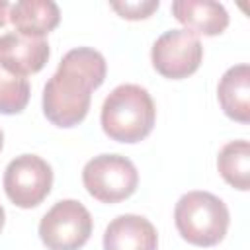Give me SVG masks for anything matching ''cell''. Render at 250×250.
I'll return each instance as SVG.
<instances>
[{
    "label": "cell",
    "instance_id": "obj_1",
    "mask_svg": "<svg viewBox=\"0 0 250 250\" xmlns=\"http://www.w3.org/2000/svg\"><path fill=\"white\" fill-rule=\"evenodd\" d=\"M105 59L92 47L70 49L43 88V113L57 127H74L88 115L92 90L105 80Z\"/></svg>",
    "mask_w": 250,
    "mask_h": 250
},
{
    "label": "cell",
    "instance_id": "obj_2",
    "mask_svg": "<svg viewBox=\"0 0 250 250\" xmlns=\"http://www.w3.org/2000/svg\"><path fill=\"white\" fill-rule=\"evenodd\" d=\"M102 129L117 143H139L150 135L156 119V107L139 84H121L109 92L102 105Z\"/></svg>",
    "mask_w": 250,
    "mask_h": 250
},
{
    "label": "cell",
    "instance_id": "obj_3",
    "mask_svg": "<svg viewBox=\"0 0 250 250\" xmlns=\"http://www.w3.org/2000/svg\"><path fill=\"white\" fill-rule=\"evenodd\" d=\"M174 223L184 240L207 248L225 238L230 215L225 201L217 195L209 191H188L176 203Z\"/></svg>",
    "mask_w": 250,
    "mask_h": 250
},
{
    "label": "cell",
    "instance_id": "obj_4",
    "mask_svg": "<svg viewBox=\"0 0 250 250\" xmlns=\"http://www.w3.org/2000/svg\"><path fill=\"white\" fill-rule=\"evenodd\" d=\"M82 182L94 199L102 203H119L135 193L139 172L127 156L100 154L86 162Z\"/></svg>",
    "mask_w": 250,
    "mask_h": 250
},
{
    "label": "cell",
    "instance_id": "obj_5",
    "mask_svg": "<svg viewBox=\"0 0 250 250\" xmlns=\"http://www.w3.org/2000/svg\"><path fill=\"white\" fill-rule=\"evenodd\" d=\"M92 234V215L76 199L57 201L39 223V236L47 250H78Z\"/></svg>",
    "mask_w": 250,
    "mask_h": 250
},
{
    "label": "cell",
    "instance_id": "obj_6",
    "mask_svg": "<svg viewBox=\"0 0 250 250\" xmlns=\"http://www.w3.org/2000/svg\"><path fill=\"white\" fill-rule=\"evenodd\" d=\"M53 170L37 154H20L4 170V191L8 199L21 207H37L51 191Z\"/></svg>",
    "mask_w": 250,
    "mask_h": 250
},
{
    "label": "cell",
    "instance_id": "obj_7",
    "mask_svg": "<svg viewBox=\"0 0 250 250\" xmlns=\"http://www.w3.org/2000/svg\"><path fill=\"white\" fill-rule=\"evenodd\" d=\"M150 59L164 78H188L201 64L203 45L199 37L188 29H168L154 41Z\"/></svg>",
    "mask_w": 250,
    "mask_h": 250
},
{
    "label": "cell",
    "instance_id": "obj_8",
    "mask_svg": "<svg viewBox=\"0 0 250 250\" xmlns=\"http://www.w3.org/2000/svg\"><path fill=\"white\" fill-rule=\"evenodd\" d=\"M49 61V43L43 37H27L18 31L0 35V64L18 76L39 72Z\"/></svg>",
    "mask_w": 250,
    "mask_h": 250
},
{
    "label": "cell",
    "instance_id": "obj_9",
    "mask_svg": "<svg viewBox=\"0 0 250 250\" xmlns=\"http://www.w3.org/2000/svg\"><path fill=\"white\" fill-rule=\"evenodd\" d=\"M158 234L154 225L141 215H119L104 232V250H156Z\"/></svg>",
    "mask_w": 250,
    "mask_h": 250
},
{
    "label": "cell",
    "instance_id": "obj_10",
    "mask_svg": "<svg viewBox=\"0 0 250 250\" xmlns=\"http://www.w3.org/2000/svg\"><path fill=\"white\" fill-rule=\"evenodd\" d=\"M174 18L188 31L201 35H219L229 25V12L213 0H176L172 2Z\"/></svg>",
    "mask_w": 250,
    "mask_h": 250
},
{
    "label": "cell",
    "instance_id": "obj_11",
    "mask_svg": "<svg viewBox=\"0 0 250 250\" xmlns=\"http://www.w3.org/2000/svg\"><path fill=\"white\" fill-rule=\"evenodd\" d=\"M219 104L227 117L248 123L250 121V66L246 62L230 66L217 88Z\"/></svg>",
    "mask_w": 250,
    "mask_h": 250
},
{
    "label": "cell",
    "instance_id": "obj_12",
    "mask_svg": "<svg viewBox=\"0 0 250 250\" xmlns=\"http://www.w3.org/2000/svg\"><path fill=\"white\" fill-rule=\"evenodd\" d=\"M8 16L18 33L27 37H43L61 21V10L53 0H20Z\"/></svg>",
    "mask_w": 250,
    "mask_h": 250
},
{
    "label": "cell",
    "instance_id": "obj_13",
    "mask_svg": "<svg viewBox=\"0 0 250 250\" xmlns=\"http://www.w3.org/2000/svg\"><path fill=\"white\" fill-rule=\"evenodd\" d=\"M219 174L232 188L246 191L250 189V145L248 141L227 143L217 156Z\"/></svg>",
    "mask_w": 250,
    "mask_h": 250
},
{
    "label": "cell",
    "instance_id": "obj_14",
    "mask_svg": "<svg viewBox=\"0 0 250 250\" xmlns=\"http://www.w3.org/2000/svg\"><path fill=\"white\" fill-rule=\"evenodd\" d=\"M29 102V82L25 76L8 72L0 64V113L14 115L25 109Z\"/></svg>",
    "mask_w": 250,
    "mask_h": 250
},
{
    "label": "cell",
    "instance_id": "obj_15",
    "mask_svg": "<svg viewBox=\"0 0 250 250\" xmlns=\"http://www.w3.org/2000/svg\"><path fill=\"white\" fill-rule=\"evenodd\" d=\"M111 8L125 20H145L156 8L158 0H141V2H111Z\"/></svg>",
    "mask_w": 250,
    "mask_h": 250
},
{
    "label": "cell",
    "instance_id": "obj_16",
    "mask_svg": "<svg viewBox=\"0 0 250 250\" xmlns=\"http://www.w3.org/2000/svg\"><path fill=\"white\" fill-rule=\"evenodd\" d=\"M8 10H10V4L6 0H0V27L6 23L8 20Z\"/></svg>",
    "mask_w": 250,
    "mask_h": 250
},
{
    "label": "cell",
    "instance_id": "obj_17",
    "mask_svg": "<svg viewBox=\"0 0 250 250\" xmlns=\"http://www.w3.org/2000/svg\"><path fill=\"white\" fill-rule=\"evenodd\" d=\"M4 221H6V213H4V207L0 205V232H2V229H4Z\"/></svg>",
    "mask_w": 250,
    "mask_h": 250
},
{
    "label": "cell",
    "instance_id": "obj_18",
    "mask_svg": "<svg viewBox=\"0 0 250 250\" xmlns=\"http://www.w3.org/2000/svg\"><path fill=\"white\" fill-rule=\"evenodd\" d=\"M2 146H4V133H2V129H0V150H2Z\"/></svg>",
    "mask_w": 250,
    "mask_h": 250
}]
</instances>
